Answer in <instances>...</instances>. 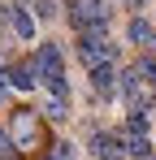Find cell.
Masks as SVG:
<instances>
[{
    "instance_id": "1",
    "label": "cell",
    "mask_w": 156,
    "mask_h": 160,
    "mask_svg": "<svg viewBox=\"0 0 156 160\" xmlns=\"http://www.w3.org/2000/svg\"><path fill=\"white\" fill-rule=\"evenodd\" d=\"M9 143L18 147V156L22 160H39L44 152L52 147V138H48V121L35 112V108H9Z\"/></svg>"
},
{
    "instance_id": "2",
    "label": "cell",
    "mask_w": 156,
    "mask_h": 160,
    "mask_svg": "<svg viewBox=\"0 0 156 160\" xmlns=\"http://www.w3.org/2000/svg\"><path fill=\"white\" fill-rule=\"evenodd\" d=\"M35 69H39V78L44 87L52 91V100H70V82H65V61H61V48L56 43H39V52H35Z\"/></svg>"
},
{
    "instance_id": "3",
    "label": "cell",
    "mask_w": 156,
    "mask_h": 160,
    "mask_svg": "<svg viewBox=\"0 0 156 160\" xmlns=\"http://www.w3.org/2000/svg\"><path fill=\"white\" fill-rule=\"evenodd\" d=\"M70 22L78 35H104L108 9H104V0H70Z\"/></svg>"
},
{
    "instance_id": "4",
    "label": "cell",
    "mask_w": 156,
    "mask_h": 160,
    "mask_svg": "<svg viewBox=\"0 0 156 160\" xmlns=\"http://www.w3.org/2000/svg\"><path fill=\"white\" fill-rule=\"evenodd\" d=\"M78 61H82L87 69L113 65V61H117V43H108L104 35H78Z\"/></svg>"
},
{
    "instance_id": "5",
    "label": "cell",
    "mask_w": 156,
    "mask_h": 160,
    "mask_svg": "<svg viewBox=\"0 0 156 160\" xmlns=\"http://www.w3.org/2000/svg\"><path fill=\"white\" fill-rule=\"evenodd\" d=\"M91 87H96L100 100L122 95V74H117V65H100V69H91Z\"/></svg>"
},
{
    "instance_id": "6",
    "label": "cell",
    "mask_w": 156,
    "mask_h": 160,
    "mask_svg": "<svg viewBox=\"0 0 156 160\" xmlns=\"http://www.w3.org/2000/svg\"><path fill=\"white\" fill-rule=\"evenodd\" d=\"M4 78H9V87H18V91H35L39 69H35V61H13V65L4 69Z\"/></svg>"
},
{
    "instance_id": "7",
    "label": "cell",
    "mask_w": 156,
    "mask_h": 160,
    "mask_svg": "<svg viewBox=\"0 0 156 160\" xmlns=\"http://www.w3.org/2000/svg\"><path fill=\"white\" fill-rule=\"evenodd\" d=\"M91 152H96V160H126L122 134H96L91 138Z\"/></svg>"
},
{
    "instance_id": "8",
    "label": "cell",
    "mask_w": 156,
    "mask_h": 160,
    "mask_svg": "<svg viewBox=\"0 0 156 160\" xmlns=\"http://www.w3.org/2000/svg\"><path fill=\"white\" fill-rule=\"evenodd\" d=\"M9 26H13V35H18V39H30V35H35V18L26 13L22 0H13V4H9Z\"/></svg>"
},
{
    "instance_id": "9",
    "label": "cell",
    "mask_w": 156,
    "mask_h": 160,
    "mask_svg": "<svg viewBox=\"0 0 156 160\" xmlns=\"http://www.w3.org/2000/svg\"><path fill=\"white\" fill-rule=\"evenodd\" d=\"M126 35H130V43H139V48H148V52H156V30H152V22L134 18V22L126 26Z\"/></svg>"
},
{
    "instance_id": "10",
    "label": "cell",
    "mask_w": 156,
    "mask_h": 160,
    "mask_svg": "<svg viewBox=\"0 0 156 160\" xmlns=\"http://www.w3.org/2000/svg\"><path fill=\"white\" fill-rule=\"evenodd\" d=\"M148 130H152V126H148V112H130V117H126V130H122V134H134V138H148Z\"/></svg>"
},
{
    "instance_id": "11",
    "label": "cell",
    "mask_w": 156,
    "mask_h": 160,
    "mask_svg": "<svg viewBox=\"0 0 156 160\" xmlns=\"http://www.w3.org/2000/svg\"><path fill=\"white\" fill-rule=\"evenodd\" d=\"M139 74L148 78V87H152V104H156V56H143V61H139Z\"/></svg>"
},
{
    "instance_id": "12",
    "label": "cell",
    "mask_w": 156,
    "mask_h": 160,
    "mask_svg": "<svg viewBox=\"0 0 156 160\" xmlns=\"http://www.w3.org/2000/svg\"><path fill=\"white\" fill-rule=\"evenodd\" d=\"M39 160H74V147H70V143H52Z\"/></svg>"
},
{
    "instance_id": "13",
    "label": "cell",
    "mask_w": 156,
    "mask_h": 160,
    "mask_svg": "<svg viewBox=\"0 0 156 160\" xmlns=\"http://www.w3.org/2000/svg\"><path fill=\"white\" fill-rule=\"evenodd\" d=\"M44 112H48L44 121H65V117H70V108L61 104V100H48V104H44Z\"/></svg>"
},
{
    "instance_id": "14",
    "label": "cell",
    "mask_w": 156,
    "mask_h": 160,
    "mask_svg": "<svg viewBox=\"0 0 156 160\" xmlns=\"http://www.w3.org/2000/svg\"><path fill=\"white\" fill-rule=\"evenodd\" d=\"M35 13H44V18H52L56 9H52V0H35Z\"/></svg>"
},
{
    "instance_id": "15",
    "label": "cell",
    "mask_w": 156,
    "mask_h": 160,
    "mask_svg": "<svg viewBox=\"0 0 156 160\" xmlns=\"http://www.w3.org/2000/svg\"><path fill=\"white\" fill-rule=\"evenodd\" d=\"M4 82H9V78H4V65H0V100H4Z\"/></svg>"
},
{
    "instance_id": "16",
    "label": "cell",
    "mask_w": 156,
    "mask_h": 160,
    "mask_svg": "<svg viewBox=\"0 0 156 160\" xmlns=\"http://www.w3.org/2000/svg\"><path fill=\"white\" fill-rule=\"evenodd\" d=\"M0 22H9V9H0Z\"/></svg>"
},
{
    "instance_id": "17",
    "label": "cell",
    "mask_w": 156,
    "mask_h": 160,
    "mask_svg": "<svg viewBox=\"0 0 156 160\" xmlns=\"http://www.w3.org/2000/svg\"><path fill=\"white\" fill-rule=\"evenodd\" d=\"M4 143H9V134H4V130H0V147H4Z\"/></svg>"
},
{
    "instance_id": "18",
    "label": "cell",
    "mask_w": 156,
    "mask_h": 160,
    "mask_svg": "<svg viewBox=\"0 0 156 160\" xmlns=\"http://www.w3.org/2000/svg\"><path fill=\"white\" fill-rule=\"evenodd\" d=\"M143 160H156V152H148V156H143Z\"/></svg>"
}]
</instances>
